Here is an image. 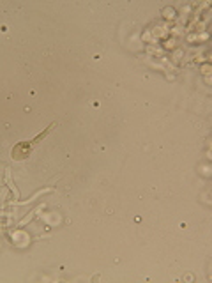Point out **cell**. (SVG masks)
Listing matches in <instances>:
<instances>
[{"mask_svg": "<svg viewBox=\"0 0 212 283\" xmlns=\"http://www.w3.org/2000/svg\"><path fill=\"white\" fill-rule=\"evenodd\" d=\"M44 135H46V131L41 133V135H39L37 138L30 140L28 144H19V145H16V147L12 149V152H11L12 158H14V159H23V158H27L28 152H30V145H32V144H35L37 140H42V138H44Z\"/></svg>", "mask_w": 212, "mask_h": 283, "instance_id": "cell-1", "label": "cell"}]
</instances>
